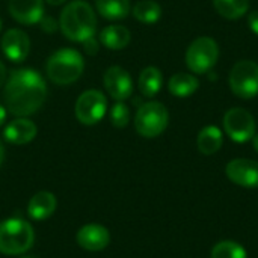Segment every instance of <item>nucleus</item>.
I'll use <instances>...</instances> for the list:
<instances>
[{
  "mask_svg": "<svg viewBox=\"0 0 258 258\" xmlns=\"http://www.w3.org/2000/svg\"><path fill=\"white\" fill-rule=\"evenodd\" d=\"M0 30H2V18H0Z\"/></svg>",
  "mask_w": 258,
  "mask_h": 258,
  "instance_id": "nucleus-35",
  "label": "nucleus"
},
{
  "mask_svg": "<svg viewBox=\"0 0 258 258\" xmlns=\"http://www.w3.org/2000/svg\"><path fill=\"white\" fill-rule=\"evenodd\" d=\"M39 24H41L42 30H44V32H48V33H53V32L57 29V26H59L51 17H42V18L39 20Z\"/></svg>",
  "mask_w": 258,
  "mask_h": 258,
  "instance_id": "nucleus-26",
  "label": "nucleus"
},
{
  "mask_svg": "<svg viewBox=\"0 0 258 258\" xmlns=\"http://www.w3.org/2000/svg\"><path fill=\"white\" fill-rule=\"evenodd\" d=\"M130 30L124 26L119 24H113V26H107L101 30L100 33V41L104 47L110 48V50H122L128 45L130 42Z\"/></svg>",
  "mask_w": 258,
  "mask_h": 258,
  "instance_id": "nucleus-18",
  "label": "nucleus"
},
{
  "mask_svg": "<svg viewBox=\"0 0 258 258\" xmlns=\"http://www.w3.org/2000/svg\"><path fill=\"white\" fill-rule=\"evenodd\" d=\"M95 6L107 20H121L130 12V0H95Z\"/></svg>",
  "mask_w": 258,
  "mask_h": 258,
  "instance_id": "nucleus-21",
  "label": "nucleus"
},
{
  "mask_svg": "<svg viewBox=\"0 0 258 258\" xmlns=\"http://www.w3.org/2000/svg\"><path fill=\"white\" fill-rule=\"evenodd\" d=\"M3 97L6 109L12 115L24 118L42 107L47 97V85L35 70H15L5 85Z\"/></svg>",
  "mask_w": 258,
  "mask_h": 258,
  "instance_id": "nucleus-1",
  "label": "nucleus"
},
{
  "mask_svg": "<svg viewBox=\"0 0 258 258\" xmlns=\"http://www.w3.org/2000/svg\"><path fill=\"white\" fill-rule=\"evenodd\" d=\"M59 26L62 33L70 41L85 42L95 33L97 17L89 3L83 0H74L63 8Z\"/></svg>",
  "mask_w": 258,
  "mask_h": 258,
  "instance_id": "nucleus-2",
  "label": "nucleus"
},
{
  "mask_svg": "<svg viewBox=\"0 0 258 258\" xmlns=\"http://www.w3.org/2000/svg\"><path fill=\"white\" fill-rule=\"evenodd\" d=\"M212 258H248V254L242 245L231 240H224L212 249Z\"/></svg>",
  "mask_w": 258,
  "mask_h": 258,
  "instance_id": "nucleus-24",
  "label": "nucleus"
},
{
  "mask_svg": "<svg viewBox=\"0 0 258 258\" xmlns=\"http://www.w3.org/2000/svg\"><path fill=\"white\" fill-rule=\"evenodd\" d=\"M230 88L242 100L258 95V63L254 60H239L230 71Z\"/></svg>",
  "mask_w": 258,
  "mask_h": 258,
  "instance_id": "nucleus-7",
  "label": "nucleus"
},
{
  "mask_svg": "<svg viewBox=\"0 0 258 258\" xmlns=\"http://www.w3.org/2000/svg\"><path fill=\"white\" fill-rule=\"evenodd\" d=\"M219 47L210 36H200L189 45L186 51V65L195 74L209 73L218 62Z\"/></svg>",
  "mask_w": 258,
  "mask_h": 258,
  "instance_id": "nucleus-6",
  "label": "nucleus"
},
{
  "mask_svg": "<svg viewBox=\"0 0 258 258\" xmlns=\"http://www.w3.org/2000/svg\"><path fill=\"white\" fill-rule=\"evenodd\" d=\"M5 119H6V109L0 104V127L3 125Z\"/></svg>",
  "mask_w": 258,
  "mask_h": 258,
  "instance_id": "nucleus-30",
  "label": "nucleus"
},
{
  "mask_svg": "<svg viewBox=\"0 0 258 258\" xmlns=\"http://www.w3.org/2000/svg\"><path fill=\"white\" fill-rule=\"evenodd\" d=\"M104 88L116 101H124L133 94V80L121 67H110L104 74Z\"/></svg>",
  "mask_w": 258,
  "mask_h": 258,
  "instance_id": "nucleus-10",
  "label": "nucleus"
},
{
  "mask_svg": "<svg viewBox=\"0 0 258 258\" xmlns=\"http://www.w3.org/2000/svg\"><path fill=\"white\" fill-rule=\"evenodd\" d=\"M227 177L237 186L258 187V162L249 159H234L227 165Z\"/></svg>",
  "mask_w": 258,
  "mask_h": 258,
  "instance_id": "nucleus-11",
  "label": "nucleus"
},
{
  "mask_svg": "<svg viewBox=\"0 0 258 258\" xmlns=\"http://www.w3.org/2000/svg\"><path fill=\"white\" fill-rule=\"evenodd\" d=\"M36 133H38V128L33 121L27 118H17L8 124V127L3 132V136L9 144L24 145L33 141Z\"/></svg>",
  "mask_w": 258,
  "mask_h": 258,
  "instance_id": "nucleus-15",
  "label": "nucleus"
},
{
  "mask_svg": "<svg viewBox=\"0 0 258 258\" xmlns=\"http://www.w3.org/2000/svg\"><path fill=\"white\" fill-rule=\"evenodd\" d=\"M168 88H169V92L174 97L187 98V97H190V95H194L197 92V89L200 88V80L194 74L178 73V74H174L169 79Z\"/></svg>",
  "mask_w": 258,
  "mask_h": 258,
  "instance_id": "nucleus-19",
  "label": "nucleus"
},
{
  "mask_svg": "<svg viewBox=\"0 0 258 258\" xmlns=\"http://www.w3.org/2000/svg\"><path fill=\"white\" fill-rule=\"evenodd\" d=\"M224 144V136L219 127L216 125H207L204 127L197 138V145L200 153L206 154V156H212L215 153H218L221 150Z\"/></svg>",
  "mask_w": 258,
  "mask_h": 258,
  "instance_id": "nucleus-17",
  "label": "nucleus"
},
{
  "mask_svg": "<svg viewBox=\"0 0 258 258\" xmlns=\"http://www.w3.org/2000/svg\"><path fill=\"white\" fill-rule=\"evenodd\" d=\"M163 76L162 71L156 67H147L142 70L139 76V91L144 97L151 98L157 95V92L162 89Z\"/></svg>",
  "mask_w": 258,
  "mask_h": 258,
  "instance_id": "nucleus-20",
  "label": "nucleus"
},
{
  "mask_svg": "<svg viewBox=\"0 0 258 258\" xmlns=\"http://www.w3.org/2000/svg\"><path fill=\"white\" fill-rule=\"evenodd\" d=\"M3 159H5V148H3V144L0 142V166L3 163Z\"/></svg>",
  "mask_w": 258,
  "mask_h": 258,
  "instance_id": "nucleus-32",
  "label": "nucleus"
},
{
  "mask_svg": "<svg viewBox=\"0 0 258 258\" xmlns=\"http://www.w3.org/2000/svg\"><path fill=\"white\" fill-rule=\"evenodd\" d=\"M5 79H6V68H5V65L0 62V88H2L3 83H5Z\"/></svg>",
  "mask_w": 258,
  "mask_h": 258,
  "instance_id": "nucleus-29",
  "label": "nucleus"
},
{
  "mask_svg": "<svg viewBox=\"0 0 258 258\" xmlns=\"http://www.w3.org/2000/svg\"><path fill=\"white\" fill-rule=\"evenodd\" d=\"M56 210V198L50 192H38L32 197L27 206V215L33 221H44Z\"/></svg>",
  "mask_w": 258,
  "mask_h": 258,
  "instance_id": "nucleus-16",
  "label": "nucleus"
},
{
  "mask_svg": "<svg viewBox=\"0 0 258 258\" xmlns=\"http://www.w3.org/2000/svg\"><path fill=\"white\" fill-rule=\"evenodd\" d=\"M252 145H254V150L258 153V133H255L252 138Z\"/></svg>",
  "mask_w": 258,
  "mask_h": 258,
  "instance_id": "nucleus-33",
  "label": "nucleus"
},
{
  "mask_svg": "<svg viewBox=\"0 0 258 258\" xmlns=\"http://www.w3.org/2000/svg\"><path fill=\"white\" fill-rule=\"evenodd\" d=\"M133 15L144 24H154L162 17V8L154 0H141L133 6Z\"/></svg>",
  "mask_w": 258,
  "mask_h": 258,
  "instance_id": "nucleus-23",
  "label": "nucleus"
},
{
  "mask_svg": "<svg viewBox=\"0 0 258 258\" xmlns=\"http://www.w3.org/2000/svg\"><path fill=\"white\" fill-rule=\"evenodd\" d=\"M85 68L83 56L74 48H60L54 51L45 65L48 79L56 85H70L76 82Z\"/></svg>",
  "mask_w": 258,
  "mask_h": 258,
  "instance_id": "nucleus-3",
  "label": "nucleus"
},
{
  "mask_svg": "<svg viewBox=\"0 0 258 258\" xmlns=\"http://www.w3.org/2000/svg\"><path fill=\"white\" fill-rule=\"evenodd\" d=\"M110 121L115 127L124 128L128 121H130V110L128 106L122 101H118L112 109H110Z\"/></svg>",
  "mask_w": 258,
  "mask_h": 258,
  "instance_id": "nucleus-25",
  "label": "nucleus"
},
{
  "mask_svg": "<svg viewBox=\"0 0 258 258\" xmlns=\"http://www.w3.org/2000/svg\"><path fill=\"white\" fill-rule=\"evenodd\" d=\"M83 45H85V51H86L88 54H95V53L98 51V44H97V41H95L94 36L89 38V39H86V41L83 42Z\"/></svg>",
  "mask_w": 258,
  "mask_h": 258,
  "instance_id": "nucleus-27",
  "label": "nucleus"
},
{
  "mask_svg": "<svg viewBox=\"0 0 258 258\" xmlns=\"http://www.w3.org/2000/svg\"><path fill=\"white\" fill-rule=\"evenodd\" d=\"M9 14L21 24L32 26L44 17L42 0H9Z\"/></svg>",
  "mask_w": 258,
  "mask_h": 258,
  "instance_id": "nucleus-13",
  "label": "nucleus"
},
{
  "mask_svg": "<svg viewBox=\"0 0 258 258\" xmlns=\"http://www.w3.org/2000/svg\"><path fill=\"white\" fill-rule=\"evenodd\" d=\"M218 14L227 20H237L249 9V0H213Z\"/></svg>",
  "mask_w": 258,
  "mask_h": 258,
  "instance_id": "nucleus-22",
  "label": "nucleus"
},
{
  "mask_svg": "<svg viewBox=\"0 0 258 258\" xmlns=\"http://www.w3.org/2000/svg\"><path fill=\"white\" fill-rule=\"evenodd\" d=\"M2 50L11 62H21L30 50L29 36L20 29H9L2 38Z\"/></svg>",
  "mask_w": 258,
  "mask_h": 258,
  "instance_id": "nucleus-12",
  "label": "nucleus"
},
{
  "mask_svg": "<svg viewBox=\"0 0 258 258\" xmlns=\"http://www.w3.org/2000/svg\"><path fill=\"white\" fill-rule=\"evenodd\" d=\"M21 258H38V257H33V255H24V257Z\"/></svg>",
  "mask_w": 258,
  "mask_h": 258,
  "instance_id": "nucleus-34",
  "label": "nucleus"
},
{
  "mask_svg": "<svg viewBox=\"0 0 258 258\" xmlns=\"http://www.w3.org/2000/svg\"><path fill=\"white\" fill-rule=\"evenodd\" d=\"M35 242V233L29 222L11 218L0 222V252L20 255L27 252Z\"/></svg>",
  "mask_w": 258,
  "mask_h": 258,
  "instance_id": "nucleus-4",
  "label": "nucleus"
},
{
  "mask_svg": "<svg viewBox=\"0 0 258 258\" xmlns=\"http://www.w3.org/2000/svg\"><path fill=\"white\" fill-rule=\"evenodd\" d=\"M109 242V230L100 224H88L77 233V243L86 251H103Z\"/></svg>",
  "mask_w": 258,
  "mask_h": 258,
  "instance_id": "nucleus-14",
  "label": "nucleus"
},
{
  "mask_svg": "<svg viewBox=\"0 0 258 258\" xmlns=\"http://www.w3.org/2000/svg\"><path fill=\"white\" fill-rule=\"evenodd\" d=\"M169 122V113L166 107L159 101H148L142 104L135 116L136 132L144 138L160 136Z\"/></svg>",
  "mask_w": 258,
  "mask_h": 258,
  "instance_id": "nucleus-5",
  "label": "nucleus"
},
{
  "mask_svg": "<svg viewBox=\"0 0 258 258\" xmlns=\"http://www.w3.org/2000/svg\"><path fill=\"white\" fill-rule=\"evenodd\" d=\"M224 130L237 144L251 141L255 135V119L243 107H233L224 115Z\"/></svg>",
  "mask_w": 258,
  "mask_h": 258,
  "instance_id": "nucleus-8",
  "label": "nucleus"
},
{
  "mask_svg": "<svg viewBox=\"0 0 258 258\" xmlns=\"http://www.w3.org/2000/svg\"><path fill=\"white\" fill-rule=\"evenodd\" d=\"M107 109V100L97 89L85 91L76 101V116L85 125H94L103 119Z\"/></svg>",
  "mask_w": 258,
  "mask_h": 258,
  "instance_id": "nucleus-9",
  "label": "nucleus"
},
{
  "mask_svg": "<svg viewBox=\"0 0 258 258\" xmlns=\"http://www.w3.org/2000/svg\"><path fill=\"white\" fill-rule=\"evenodd\" d=\"M48 5H53V6H59V5H62L65 0H45Z\"/></svg>",
  "mask_w": 258,
  "mask_h": 258,
  "instance_id": "nucleus-31",
  "label": "nucleus"
},
{
  "mask_svg": "<svg viewBox=\"0 0 258 258\" xmlns=\"http://www.w3.org/2000/svg\"><path fill=\"white\" fill-rule=\"evenodd\" d=\"M248 26L255 35H258V11H254L248 15Z\"/></svg>",
  "mask_w": 258,
  "mask_h": 258,
  "instance_id": "nucleus-28",
  "label": "nucleus"
}]
</instances>
